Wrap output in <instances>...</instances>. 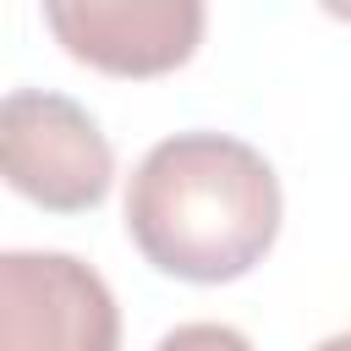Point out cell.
<instances>
[{
	"label": "cell",
	"mask_w": 351,
	"mask_h": 351,
	"mask_svg": "<svg viewBox=\"0 0 351 351\" xmlns=\"http://www.w3.org/2000/svg\"><path fill=\"white\" fill-rule=\"evenodd\" d=\"M280 176L230 132L159 137L126 181V236L176 280L219 285L247 274L280 236Z\"/></svg>",
	"instance_id": "1"
},
{
	"label": "cell",
	"mask_w": 351,
	"mask_h": 351,
	"mask_svg": "<svg viewBox=\"0 0 351 351\" xmlns=\"http://www.w3.org/2000/svg\"><path fill=\"white\" fill-rule=\"evenodd\" d=\"M0 170L27 203L49 214H82L104 203L115 148L77 99L49 88H11L0 104Z\"/></svg>",
	"instance_id": "2"
},
{
	"label": "cell",
	"mask_w": 351,
	"mask_h": 351,
	"mask_svg": "<svg viewBox=\"0 0 351 351\" xmlns=\"http://www.w3.org/2000/svg\"><path fill=\"white\" fill-rule=\"evenodd\" d=\"M0 351H121V313L104 274L71 252H5Z\"/></svg>",
	"instance_id": "3"
},
{
	"label": "cell",
	"mask_w": 351,
	"mask_h": 351,
	"mask_svg": "<svg viewBox=\"0 0 351 351\" xmlns=\"http://www.w3.org/2000/svg\"><path fill=\"white\" fill-rule=\"evenodd\" d=\"M49 33L88 66L115 77H159L192 60L208 11L197 0H55Z\"/></svg>",
	"instance_id": "4"
},
{
	"label": "cell",
	"mask_w": 351,
	"mask_h": 351,
	"mask_svg": "<svg viewBox=\"0 0 351 351\" xmlns=\"http://www.w3.org/2000/svg\"><path fill=\"white\" fill-rule=\"evenodd\" d=\"M154 351H252V340L230 324H176Z\"/></svg>",
	"instance_id": "5"
},
{
	"label": "cell",
	"mask_w": 351,
	"mask_h": 351,
	"mask_svg": "<svg viewBox=\"0 0 351 351\" xmlns=\"http://www.w3.org/2000/svg\"><path fill=\"white\" fill-rule=\"evenodd\" d=\"M313 351H351V329H346V335H329V340H318Z\"/></svg>",
	"instance_id": "6"
}]
</instances>
